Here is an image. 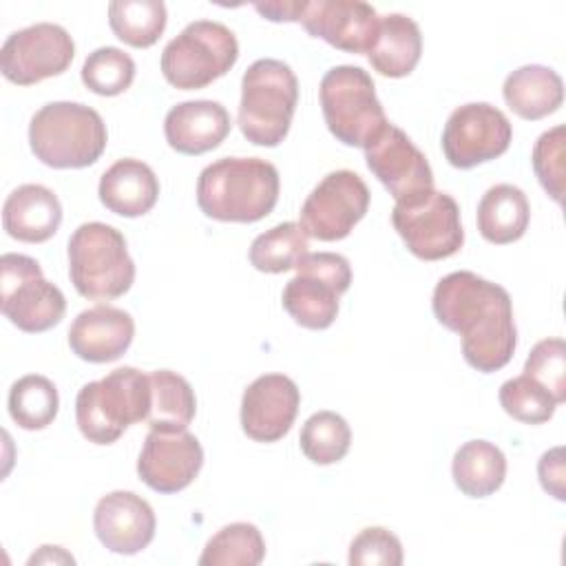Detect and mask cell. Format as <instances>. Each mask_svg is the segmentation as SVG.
Instances as JSON below:
<instances>
[{
	"mask_svg": "<svg viewBox=\"0 0 566 566\" xmlns=\"http://www.w3.org/2000/svg\"><path fill=\"white\" fill-rule=\"evenodd\" d=\"M431 310L440 325L460 334L462 356L473 369L491 374L513 358L517 329L502 285L469 270L451 272L438 281Z\"/></svg>",
	"mask_w": 566,
	"mask_h": 566,
	"instance_id": "cell-1",
	"label": "cell"
},
{
	"mask_svg": "<svg viewBox=\"0 0 566 566\" xmlns=\"http://www.w3.org/2000/svg\"><path fill=\"white\" fill-rule=\"evenodd\" d=\"M279 190L274 164L261 157H221L199 172L197 203L210 219L254 223L274 210Z\"/></svg>",
	"mask_w": 566,
	"mask_h": 566,
	"instance_id": "cell-2",
	"label": "cell"
},
{
	"mask_svg": "<svg viewBox=\"0 0 566 566\" xmlns=\"http://www.w3.org/2000/svg\"><path fill=\"white\" fill-rule=\"evenodd\" d=\"M108 142L102 115L80 102H49L29 124V146L35 159L51 168H86Z\"/></svg>",
	"mask_w": 566,
	"mask_h": 566,
	"instance_id": "cell-3",
	"label": "cell"
},
{
	"mask_svg": "<svg viewBox=\"0 0 566 566\" xmlns=\"http://www.w3.org/2000/svg\"><path fill=\"white\" fill-rule=\"evenodd\" d=\"M150 378L135 367H117L86 382L75 398L80 433L93 444H113L135 422L148 418Z\"/></svg>",
	"mask_w": 566,
	"mask_h": 566,
	"instance_id": "cell-4",
	"label": "cell"
},
{
	"mask_svg": "<svg viewBox=\"0 0 566 566\" xmlns=\"http://www.w3.org/2000/svg\"><path fill=\"white\" fill-rule=\"evenodd\" d=\"M298 104V80L290 64L261 57L248 66L241 80L239 128L254 146H279L292 124Z\"/></svg>",
	"mask_w": 566,
	"mask_h": 566,
	"instance_id": "cell-5",
	"label": "cell"
},
{
	"mask_svg": "<svg viewBox=\"0 0 566 566\" xmlns=\"http://www.w3.org/2000/svg\"><path fill=\"white\" fill-rule=\"evenodd\" d=\"M69 276L75 292L88 301H113L135 281V263L124 234L102 221H88L69 239Z\"/></svg>",
	"mask_w": 566,
	"mask_h": 566,
	"instance_id": "cell-6",
	"label": "cell"
},
{
	"mask_svg": "<svg viewBox=\"0 0 566 566\" xmlns=\"http://www.w3.org/2000/svg\"><path fill=\"white\" fill-rule=\"evenodd\" d=\"M329 133L345 146L365 148L387 124L371 75L354 64L329 69L318 88Z\"/></svg>",
	"mask_w": 566,
	"mask_h": 566,
	"instance_id": "cell-7",
	"label": "cell"
},
{
	"mask_svg": "<svg viewBox=\"0 0 566 566\" xmlns=\"http://www.w3.org/2000/svg\"><path fill=\"white\" fill-rule=\"evenodd\" d=\"M239 57L237 35L221 22L195 20L161 51V73L181 91L203 88L226 75Z\"/></svg>",
	"mask_w": 566,
	"mask_h": 566,
	"instance_id": "cell-8",
	"label": "cell"
},
{
	"mask_svg": "<svg viewBox=\"0 0 566 566\" xmlns=\"http://www.w3.org/2000/svg\"><path fill=\"white\" fill-rule=\"evenodd\" d=\"M294 270L281 294L285 312L301 327L327 329L338 316L340 294L352 285L349 261L336 252H307Z\"/></svg>",
	"mask_w": 566,
	"mask_h": 566,
	"instance_id": "cell-9",
	"label": "cell"
},
{
	"mask_svg": "<svg viewBox=\"0 0 566 566\" xmlns=\"http://www.w3.org/2000/svg\"><path fill=\"white\" fill-rule=\"evenodd\" d=\"M0 307L18 329L40 334L64 318L66 298L33 256L7 252L0 256Z\"/></svg>",
	"mask_w": 566,
	"mask_h": 566,
	"instance_id": "cell-10",
	"label": "cell"
},
{
	"mask_svg": "<svg viewBox=\"0 0 566 566\" xmlns=\"http://www.w3.org/2000/svg\"><path fill=\"white\" fill-rule=\"evenodd\" d=\"M391 223L407 250L422 261L453 256L464 243L460 206L440 190H431L411 203H396Z\"/></svg>",
	"mask_w": 566,
	"mask_h": 566,
	"instance_id": "cell-11",
	"label": "cell"
},
{
	"mask_svg": "<svg viewBox=\"0 0 566 566\" xmlns=\"http://www.w3.org/2000/svg\"><path fill=\"white\" fill-rule=\"evenodd\" d=\"M511 139V122L500 108L486 102H471L449 115L440 144L453 168L469 170L504 155Z\"/></svg>",
	"mask_w": 566,
	"mask_h": 566,
	"instance_id": "cell-12",
	"label": "cell"
},
{
	"mask_svg": "<svg viewBox=\"0 0 566 566\" xmlns=\"http://www.w3.org/2000/svg\"><path fill=\"white\" fill-rule=\"evenodd\" d=\"M369 188L354 170L325 175L301 206V228L318 241H340L365 217Z\"/></svg>",
	"mask_w": 566,
	"mask_h": 566,
	"instance_id": "cell-13",
	"label": "cell"
},
{
	"mask_svg": "<svg viewBox=\"0 0 566 566\" xmlns=\"http://www.w3.org/2000/svg\"><path fill=\"white\" fill-rule=\"evenodd\" d=\"M75 55L71 33L53 22H38L13 31L0 49L2 75L18 84L31 86L46 77L64 73Z\"/></svg>",
	"mask_w": 566,
	"mask_h": 566,
	"instance_id": "cell-14",
	"label": "cell"
},
{
	"mask_svg": "<svg viewBox=\"0 0 566 566\" xmlns=\"http://www.w3.org/2000/svg\"><path fill=\"white\" fill-rule=\"evenodd\" d=\"M363 150L367 168L396 203H411L433 190V172L424 153L391 122Z\"/></svg>",
	"mask_w": 566,
	"mask_h": 566,
	"instance_id": "cell-15",
	"label": "cell"
},
{
	"mask_svg": "<svg viewBox=\"0 0 566 566\" xmlns=\"http://www.w3.org/2000/svg\"><path fill=\"white\" fill-rule=\"evenodd\" d=\"M201 467V442L188 429H150L137 458L142 482L157 493L184 491Z\"/></svg>",
	"mask_w": 566,
	"mask_h": 566,
	"instance_id": "cell-16",
	"label": "cell"
},
{
	"mask_svg": "<svg viewBox=\"0 0 566 566\" xmlns=\"http://www.w3.org/2000/svg\"><path fill=\"white\" fill-rule=\"evenodd\" d=\"M298 24L334 49L369 53L380 29V15L363 0H303Z\"/></svg>",
	"mask_w": 566,
	"mask_h": 566,
	"instance_id": "cell-17",
	"label": "cell"
},
{
	"mask_svg": "<svg viewBox=\"0 0 566 566\" xmlns=\"http://www.w3.org/2000/svg\"><path fill=\"white\" fill-rule=\"evenodd\" d=\"M301 391L290 376L263 374L254 378L241 398V429L254 442H276L294 424Z\"/></svg>",
	"mask_w": 566,
	"mask_h": 566,
	"instance_id": "cell-18",
	"label": "cell"
},
{
	"mask_svg": "<svg viewBox=\"0 0 566 566\" xmlns=\"http://www.w3.org/2000/svg\"><path fill=\"white\" fill-rule=\"evenodd\" d=\"M93 528L104 548L117 555L144 551L157 528L153 506L133 491H111L95 504Z\"/></svg>",
	"mask_w": 566,
	"mask_h": 566,
	"instance_id": "cell-19",
	"label": "cell"
},
{
	"mask_svg": "<svg viewBox=\"0 0 566 566\" xmlns=\"http://www.w3.org/2000/svg\"><path fill=\"white\" fill-rule=\"evenodd\" d=\"M135 321L113 305H95L75 316L69 327L71 352L86 363H113L133 343Z\"/></svg>",
	"mask_w": 566,
	"mask_h": 566,
	"instance_id": "cell-20",
	"label": "cell"
},
{
	"mask_svg": "<svg viewBox=\"0 0 566 566\" xmlns=\"http://www.w3.org/2000/svg\"><path fill=\"white\" fill-rule=\"evenodd\" d=\"M230 126V115L223 104L214 99H188L166 113L164 135L172 150L181 155H203L228 137Z\"/></svg>",
	"mask_w": 566,
	"mask_h": 566,
	"instance_id": "cell-21",
	"label": "cell"
},
{
	"mask_svg": "<svg viewBox=\"0 0 566 566\" xmlns=\"http://www.w3.org/2000/svg\"><path fill=\"white\" fill-rule=\"evenodd\" d=\"M62 223L57 195L42 184L18 186L2 206V226L11 239L24 243L49 241Z\"/></svg>",
	"mask_w": 566,
	"mask_h": 566,
	"instance_id": "cell-22",
	"label": "cell"
},
{
	"mask_svg": "<svg viewBox=\"0 0 566 566\" xmlns=\"http://www.w3.org/2000/svg\"><path fill=\"white\" fill-rule=\"evenodd\" d=\"M97 195L106 210L133 219L153 210L159 197V179L142 159L124 157L104 170Z\"/></svg>",
	"mask_w": 566,
	"mask_h": 566,
	"instance_id": "cell-23",
	"label": "cell"
},
{
	"mask_svg": "<svg viewBox=\"0 0 566 566\" xmlns=\"http://www.w3.org/2000/svg\"><path fill=\"white\" fill-rule=\"evenodd\" d=\"M506 106L522 119L535 122L555 113L564 102V82L557 71L542 64H524L504 80Z\"/></svg>",
	"mask_w": 566,
	"mask_h": 566,
	"instance_id": "cell-24",
	"label": "cell"
},
{
	"mask_svg": "<svg viewBox=\"0 0 566 566\" xmlns=\"http://www.w3.org/2000/svg\"><path fill=\"white\" fill-rule=\"evenodd\" d=\"M422 33L416 20L405 13L380 15L378 35L367 53L369 64L385 77H405L420 62Z\"/></svg>",
	"mask_w": 566,
	"mask_h": 566,
	"instance_id": "cell-25",
	"label": "cell"
},
{
	"mask_svg": "<svg viewBox=\"0 0 566 566\" xmlns=\"http://www.w3.org/2000/svg\"><path fill=\"white\" fill-rule=\"evenodd\" d=\"M531 219L526 195L513 184L491 186L478 203V232L495 245H506L524 237Z\"/></svg>",
	"mask_w": 566,
	"mask_h": 566,
	"instance_id": "cell-26",
	"label": "cell"
},
{
	"mask_svg": "<svg viewBox=\"0 0 566 566\" xmlns=\"http://www.w3.org/2000/svg\"><path fill=\"white\" fill-rule=\"evenodd\" d=\"M451 475L464 495L489 497L504 484L506 458L493 442L469 440L455 451Z\"/></svg>",
	"mask_w": 566,
	"mask_h": 566,
	"instance_id": "cell-27",
	"label": "cell"
},
{
	"mask_svg": "<svg viewBox=\"0 0 566 566\" xmlns=\"http://www.w3.org/2000/svg\"><path fill=\"white\" fill-rule=\"evenodd\" d=\"M150 378V429H188L197 413V398L190 382L170 369H155Z\"/></svg>",
	"mask_w": 566,
	"mask_h": 566,
	"instance_id": "cell-28",
	"label": "cell"
},
{
	"mask_svg": "<svg viewBox=\"0 0 566 566\" xmlns=\"http://www.w3.org/2000/svg\"><path fill=\"white\" fill-rule=\"evenodd\" d=\"M166 4L161 0H115L108 4V24L128 46L148 49L166 29Z\"/></svg>",
	"mask_w": 566,
	"mask_h": 566,
	"instance_id": "cell-29",
	"label": "cell"
},
{
	"mask_svg": "<svg viewBox=\"0 0 566 566\" xmlns=\"http://www.w3.org/2000/svg\"><path fill=\"white\" fill-rule=\"evenodd\" d=\"M7 405L9 416L18 427L27 431H38L55 420L60 409V396L55 385L46 376L27 374L11 385Z\"/></svg>",
	"mask_w": 566,
	"mask_h": 566,
	"instance_id": "cell-30",
	"label": "cell"
},
{
	"mask_svg": "<svg viewBox=\"0 0 566 566\" xmlns=\"http://www.w3.org/2000/svg\"><path fill=\"white\" fill-rule=\"evenodd\" d=\"M265 557L261 531L250 522H232L219 528L206 544L201 566H256Z\"/></svg>",
	"mask_w": 566,
	"mask_h": 566,
	"instance_id": "cell-31",
	"label": "cell"
},
{
	"mask_svg": "<svg viewBox=\"0 0 566 566\" xmlns=\"http://www.w3.org/2000/svg\"><path fill=\"white\" fill-rule=\"evenodd\" d=\"M307 234L294 221L279 223L259 234L250 245V263L259 272L281 274L294 270L301 256L307 254Z\"/></svg>",
	"mask_w": 566,
	"mask_h": 566,
	"instance_id": "cell-32",
	"label": "cell"
},
{
	"mask_svg": "<svg viewBox=\"0 0 566 566\" xmlns=\"http://www.w3.org/2000/svg\"><path fill=\"white\" fill-rule=\"evenodd\" d=\"M298 442L310 462L325 467L345 458L352 444V429L336 411H316L305 420Z\"/></svg>",
	"mask_w": 566,
	"mask_h": 566,
	"instance_id": "cell-33",
	"label": "cell"
},
{
	"mask_svg": "<svg viewBox=\"0 0 566 566\" xmlns=\"http://www.w3.org/2000/svg\"><path fill=\"white\" fill-rule=\"evenodd\" d=\"M135 80V62L117 46H99L82 64V82L95 95L113 97L130 88Z\"/></svg>",
	"mask_w": 566,
	"mask_h": 566,
	"instance_id": "cell-34",
	"label": "cell"
},
{
	"mask_svg": "<svg viewBox=\"0 0 566 566\" xmlns=\"http://www.w3.org/2000/svg\"><path fill=\"white\" fill-rule=\"evenodd\" d=\"M500 405L511 418L524 424H542L553 418L557 400L544 385L522 374L502 382Z\"/></svg>",
	"mask_w": 566,
	"mask_h": 566,
	"instance_id": "cell-35",
	"label": "cell"
},
{
	"mask_svg": "<svg viewBox=\"0 0 566 566\" xmlns=\"http://www.w3.org/2000/svg\"><path fill=\"white\" fill-rule=\"evenodd\" d=\"M564 142L566 128L553 126L537 137L531 155L537 181L555 203H562L564 197Z\"/></svg>",
	"mask_w": 566,
	"mask_h": 566,
	"instance_id": "cell-36",
	"label": "cell"
},
{
	"mask_svg": "<svg viewBox=\"0 0 566 566\" xmlns=\"http://www.w3.org/2000/svg\"><path fill=\"white\" fill-rule=\"evenodd\" d=\"M524 374L544 385L553 398L559 402L566 400V345L562 338H544L539 340L526 363Z\"/></svg>",
	"mask_w": 566,
	"mask_h": 566,
	"instance_id": "cell-37",
	"label": "cell"
},
{
	"mask_svg": "<svg viewBox=\"0 0 566 566\" xmlns=\"http://www.w3.org/2000/svg\"><path fill=\"white\" fill-rule=\"evenodd\" d=\"M347 562L352 566H400L402 544L389 528L367 526L352 539Z\"/></svg>",
	"mask_w": 566,
	"mask_h": 566,
	"instance_id": "cell-38",
	"label": "cell"
},
{
	"mask_svg": "<svg viewBox=\"0 0 566 566\" xmlns=\"http://www.w3.org/2000/svg\"><path fill=\"white\" fill-rule=\"evenodd\" d=\"M537 478L542 489L553 495L555 500H566V460L564 447H553L542 453L537 462Z\"/></svg>",
	"mask_w": 566,
	"mask_h": 566,
	"instance_id": "cell-39",
	"label": "cell"
},
{
	"mask_svg": "<svg viewBox=\"0 0 566 566\" xmlns=\"http://www.w3.org/2000/svg\"><path fill=\"white\" fill-rule=\"evenodd\" d=\"M254 9L272 22H298V13L303 9V0H272L256 2Z\"/></svg>",
	"mask_w": 566,
	"mask_h": 566,
	"instance_id": "cell-40",
	"label": "cell"
},
{
	"mask_svg": "<svg viewBox=\"0 0 566 566\" xmlns=\"http://www.w3.org/2000/svg\"><path fill=\"white\" fill-rule=\"evenodd\" d=\"M42 562H66L73 564V555L64 553L60 546H40V553H35L29 564H42Z\"/></svg>",
	"mask_w": 566,
	"mask_h": 566,
	"instance_id": "cell-41",
	"label": "cell"
}]
</instances>
